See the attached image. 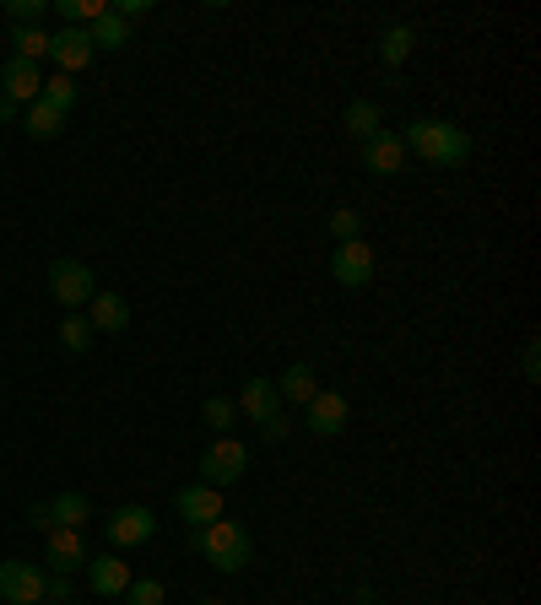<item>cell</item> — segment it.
Returning <instances> with one entry per match:
<instances>
[{
	"instance_id": "obj_1",
	"label": "cell",
	"mask_w": 541,
	"mask_h": 605,
	"mask_svg": "<svg viewBox=\"0 0 541 605\" xmlns=\"http://www.w3.org/2000/svg\"><path fill=\"white\" fill-rule=\"evenodd\" d=\"M401 147H407V158H422L433 162V168H460V162L471 158V135L450 120H412L407 124V135H401Z\"/></svg>"
},
{
	"instance_id": "obj_2",
	"label": "cell",
	"mask_w": 541,
	"mask_h": 605,
	"mask_svg": "<svg viewBox=\"0 0 541 605\" xmlns=\"http://www.w3.org/2000/svg\"><path fill=\"white\" fill-rule=\"evenodd\" d=\"M190 546H196L217 573H244V567H250V552H254L250 530L239 525V520H228V514L201 530H190Z\"/></svg>"
},
{
	"instance_id": "obj_3",
	"label": "cell",
	"mask_w": 541,
	"mask_h": 605,
	"mask_svg": "<svg viewBox=\"0 0 541 605\" xmlns=\"http://www.w3.org/2000/svg\"><path fill=\"white\" fill-rule=\"evenodd\" d=\"M244 471H250V448L239 444L233 433H222V438H211V444L201 448V482L217 486V492L233 486Z\"/></svg>"
},
{
	"instance_id": "obj_4",
	"label": "cell",
	"mask_w": 541,
	"mask_h": 605,
	"mask_svg": "<svg viewBox=\"0 0 541 605\" xmlns=\"http://www.w3.org/2000/svg\"><path fill=\"white\" fill-rule=\"evenodd\" d=\"M49 292H54V303H66V314H82L87 303H92V271H87V260H54L49 265Z\"/></svg>"
},
{
	"instance_id": "obj_5",
	"label": "cell",
	"mask_w": 541,
	"mask_h": 605,
	"mask_svg": "<svg viewBox=\"0 0 541 605\" xmlns=\"http://www.w3.org/2000/svg\"><path fill=\"white\" fill-rule=\"evenodd\" d=\"M109 546L114 552H130V546H147L152 535H158V514L147 508V503H126V508H114L109 514Z\"/></svg>"
},
{
	"instance_id": "obj_6",
	"label": "cell",
	"mask_w": 541,
	"mask_h": 605,
	"mask_svg": "<svg viewBox=\"0 0 541 605\" xmlns=\"http://www.w3.org/2000/svg\"><path fill=\"white\" fill-rule=\"evenodd\" d=\"M374 271H379V260H374V249H369L363 239L335 243V260H331L335 286H347V292H363V286L374 282Z\"/></svg>"
},
{
	"instance_id": "obj_7",
	"label": "cell",
	"mask_w": 541,
	"mask_h": 605,
	"mask_svg": "<svg viewBox=\"0 0 541 605\" xmlns=\"http://www.w3.org/2000/svg\"><path fill=\"white\" fill-rule=\"evenodd\" d=\"M0 601L6 605H43V567L39 563H0Z\"/></svg>"
},
{
	"instance_id": "obj_8",
	"label": "cell",
	"mask_w": 541,
	"mask_h": 605,
	"mask_svg": "<svg viewBox=\"0 0 541 605\" xmlns=\"http://www.w3.org/2000/svg\"><path fill=\"white\" fill-rule=\"evenodd\" d=\"M347 416H352V405L341 390H320L314 401L303 405V427L314 433V438H335L341 427H347Z\"/></svg>"
},
{
	"instance_id": "obj_9",
	"label": "cell",
	"mask_w": 541,
	"mask_h": 605,
	"mask_svg": "<svg viewBox=\"0 0 541 605\" xmlns=\"http://www.w3.org/2000/svg\"><path fill=\"white\" fill-rule=\"evenodd\" d=\"M92 39H87V28H60L54 39H49V60L60 65V77H77V71H87L92 65Z\"/></svg>"
},
{
	"instance_id": "obj_10",
	"label": "cell",
	"mask_w": 541,
	"mask_h": 605,
	"mask_svg": "<svg viewBox=\"0 0 541 605\" xmlns=\"http://www.w3.org/2000/svg\"><path fill=\"white\" fill-rule=\"evenodd\" d=\"M173 508H179V520H184L190 530H201V525H211V520H222V492H217V486H207V482L179 486Z\"/></svg>"
},
{
	"instance_id": "obj_11",
	"label": "cell",
	"mask_w": 541,
	"mask_h": 605,
	"mask_svg": "<svg viewBox=\"0 0 541 605\" xmlns=\"http://www.w3.org/2000/svg\"><path fill=\"white\" fill-rule=\"evenodd\" d=\"M0 87H6L0 98H11L17 109H28V103H39L43 71L33 65V60H17V54H11V60H6V71H0Z\"/></svg>"
},
{
	"instance_id": "obj_12",
	"label": "cell",
	"mask_w": 541,
	"mask_h": 605,
	"mask_svg": "<svg viewBox=\"0 0 541 605\" xmlns=\"http://www.w3.org/2000/svg\"><path fill=\"white\" fill-rule=\"evenodd\" d=\"M43 567H49V573H77V567H87V541H82V530H66V525L49 530V552H43Z\"/></svg>"
},
{
	"instance_id": "obj_13",
	"label": "cell",
	"mask_w": 541,
	"mask_h": 605,
	"mask_svg": "<svg viewBox=\"0 0 541 605\" xmlns=\"http://www.w3.org/2000/svg\"><path fill=\"white\" fill-rule=\"evenodd\" d=\"M130 563H120V552H109V557H87V584H92V595H126L130 589Z\"/></svg>"
},
{
	"instance_id": "obj_14",
	"label": "cell",
	"mask_w": 541,
	"mask_h": 605,
	"mask_svg": "<svg viewBox=\"0 0 541 605\" xmlns=\"http://www.w3.org/2000/svg\"><path fill=\"white\" fill-rule=\"evenodd\" d=\"M82 314H87V324H92V330H103V335H120V330L130 324V303L120 298V292H92V303H87Z\"/></svg>"
},
{
	"instance_id": "obj_15",
	"label": "cell",
	"mask_w": 541,
	"mask_h": 605,
	"mask_svg": "<svg viewBox=\"0 0 541 605\" xmlns=\"http://www.w3.org/2000/svg\"><path fill=\"white\" fill-rule=\"evenodd\" d=\"M363 162H369V173H401L407 168V147H401V135L395 130H379L374 141H363Z\"/></svg>"
},
{
	"instance_id": "obj_16",
	"label": "cell",
	"mask_w": 541,
	"mask_h": 605,
	"mask_svg": "<svg viewBox=\"0 0 541 605\" xmlns=\"http://www.w3.org/2000/svg\"><path fill=\"white\" fill-rule=\"evenodd\" d=\"M239 416H250V422H271L277 411H282V395H277V384L271 379H250L244 384V395H239Z\"/></svg>"
},
{
	"instance_id": "obj_17",
	"label": "cell",
	"mask_w": 541,
	"mask_h": 605,
	"mask_svg": "<svg viewBox=\"0 0 541 605\" xmlns=\"http://www.w3.org/2000/svg\"><path fill=\"white\" fill-rule=\"evenodd\" d=\"M277 395H282V405H309L314 395H320L314 367H309V363H288V373L277 379Z\"/></svg>"
},
{
	"instance_id": "obj_18",
	"label": "cell",
	"mask_w": 541,
	"mask_h": 605,
	"mask_svg": "<svg viewBox=\"0 0 541 605\" xmlns=\"http://www.w3.org/2000/svg\"><path fill=\"white\" fill-rule=\"evenodd\" d=\"M412 49H417V33L407 28V22H395V28H384V33H379V65H390V71H395V65H407V60H412Z\"/></svg>"
},
{
	"instance_id": "obj_19",
	"label": "cell",
	"mask_w": 541,
	"mask_h": 605,
	"mask_svg": "<svg viewBox=\"0 0 541 605\" xmlns=\"http://www.w3.org/2000/svg\"><path fill=\"white\" fill-rule=\"evenodd\" d=\"M22 130H28V135H33V141H54V135H60V130H66V114H60V109H49V103H28V114H22Z\"/></svg>"
},
{
	"instance_id": "obj_20",
	"label": "cell",
	"mask_w": 541,
	"mask_h": 605,
	"mask_svg": "<svg viewBox=\"0 0 541 605\" xmlns=\"http://www.w3.org/2000/svg\"><path fill=\"white\" fill-rule=\"evenodd\" d=\"M49 514H54V525L82 530V525H87V514H92V503H87V492H60V497L49 503Z\"/></svg>"
},
{
	"instance_id": "obj_21",
	"label": "cell",
	"mask_w": 541,
	"mask_h": 605,
	"mask_svg": "<svg viewBox=\"0 0 541 605\" xmlns=\"http://www.w3.org/2000/svg\"><path fill=\"white\" fill-rule=\"evenodd\" d=\"M347 135H352V141H374L379 135V109L369 98H352V103H347Z\"/></svg>"
},
{
	"instance_id": "obj_22",
	"label": "cell",
	"mask_w": 541,
	"mask_h": 605,
	"mask_svg": "<svg viewBox=\"0 0 541 605\" xmlns=\"http://www.w3.org/2000/svg\"><path fill=\"white\" fill-rule=\"evenodd\" d=\"M54 11L66 17V28H92L98 17H109V0H54Z\"/></svg>"
},
{
	"instance_id": "obj_23",
	"label": "cell",
	"mask_w": 541,
	"mask_h": 605,
	"mask_svg": "<svg viewBox=\"0 0 541 605\" xmlns=\"http://www.w3.org/2000/svg\"><path fill=\"white\" fill-rule=\"evenodd\" d=\"M87 39H92V49H126V43H130V28L120 22V17H114V11H109V17H98V22L87 28Z\"/></svg>"
},
{
	"instance_id": "obj_24",
	"label": "cell",
	"mask_w": 541,
	"mask_h": 605,
	"mask_svg": "<svg viewBox=\"0 0 541 605\" xmlns=\"http://www.w3.org/2000/svg\"><path fill=\"white\" fill-rule=\"evenodd\" d=\"M201 416H207L211 433H233V422H239V405L228 401V395H207V401H201Z\"/></svg>"
},
{
	"instance_id": "obj_25",
	"label": "cell",
	"mask_w": 541,
	"mask_h": 605,
	"mask_svg": "<svg viewBox=\"0 0 541 605\" xmlns=\"http://www.w3.org/2000/svg\"><path fill=\"white\" fill-rule=\"evenodd\" d=\"M49 109H60V114H71V103H77V77H49L39 92Z\"/></svg>"
},
{
	"instance_id": "obj_26",
	"label": "cell",
	"mask_w": 541,
	"mask_h": 605,
	"mask_svg": "<svg viewBox=\"0 0 541 605\" xmlns=\"http://www.w3.org/2000/svg\"><path fill=\"white\" fill-rule=\"evenodd\" d=\"M11 43H17V60H49V33H39V28H17L11 33Z\"/></svg>"
},
{
	"instance_id": "obj_27",
	"label": "cell",
	"mask_w": 541,
	"mask_h": 605,
	"mask_svg": "<svg viewBox=\"0 0 541 605\" xmlns=\"http://www.w3.org/2000/svg\"><path fill=\"white\" fill-rule=\"evenodd\" d=\"M60 341H66V352H87V346H92L87 314H66V320H60Z\"/></svg>"
},
{
	"instance_id": "obj_28",
	"label": "cell",
	"mask_w": 541,
	"mask_h": 605,
	"mask_svg": "<svg viewBox=\"0 0 541 605\" xmlns=\"http://www.w3.org/2000/svg\"><path fill=\"white\" fill-rule=\"evenodd\" d=\"M120 601L126 605H163V578H130V589Z\"/></svg>"
},
{
	"instance_id": "obj_29",
	"label": "cell",
	"mask_w": 541,
	"mask_h": 605,
	"mask_svg": "<svg viewBox=\"0 0 541 605\" xmlns=\"http://www.w3.org/2000/svg\"><path fill=\"white\" fill-rule=\"evenodd\" d=\"M358 233H363V216H358L352 205H341V211H331V239H335V243H352Z\"/></svg>"
},
{
	"instance_id": "obj_30",
	"label": "cell",
	"mask_w": 541,
	"mask_h": 605,
	"mask_svg": "<svg viewBox=\"0 0 541 605\" xmlns=\"http://www.w3.org/2000/svg\"><path fill=\"white\" fill-rule=\"evenodd\" d=\"M6 11L17 17V28H39V17H43V0H6Z\"/></svg>"
},
{
	"instance_id": "obj_31",
	"label": "cell",
	"mask_w": 541,
	"mask_h": 605,
	"mask_svg": "<svg viewBox=\"0 0 541 605\" xmlns=\"http://www.w3.org/2000/svg\"><path fill=\"white\" fill-rule=\"evenodd\" d=\"M43 601H71V573H43Z\"/></svg>"
},
{
	"instance_id": "obj_32",
	"label": "cell",
	"mask_w": 541,
	"mask_h": 605,
	"mask_svg": "<svg viewBox=\"0 0 541 605\" xmlns=\"http://www.w3.org/2000/svg\"><path fill=\"white\" fill-rule=\"evenodd\" d=\"M109 11H114V17H120V22H141V17H152V0H120V6H109Z\"/></svg>"
},
{
	"instance_id": "obj_33",
	"label": "cell",
	"mask_w": 541,
	"mask_h": 605,
	"mask_svg": "<svg viewBox=\"0 0 541 605\" xmlns=\"http://www.w3.org/2000/svg\"><path fill=\"white\" fill-rule=\"evenodd\" d=\"M260 427H266V433H260L266 444H282V438H288V433H292V422H288V416H282V411H277L271 422H260Z\"/></svg>"
},
{
	"instance_id": "obj_34",
	"label": "cell",
	"mask_w": 541,
	"mask_h": 605,
	"mask_svg": "<svg viewBox=\"0 0 541 605\" xmlns=\"http://www.w3.org/2000/svg\"><path fill=\"white\" fill-rule=\"evenodd\" d=\"M541 379V352H537V341L525 346V384H537Z\"/></svg>"
},
{
	"instance_id": "obj_35",
	"label": "cell",
	"mask_w": 541,
	"mask_h": 605,
	"mask_svg": "<svg viewBox=\"0 0 541 605\" xmlns=\"http://www.w3.org/2000/svg\"><path fill=\"white\" fill-rule=\"evenodd\" d=\"M28 520H33V530H43V535L54 530V514H49V503H33V514H28Z\"/></svg>"
},
{
	"instance_id": "obj_36",
	"label": "cell",
	"mask_w": 541,
	"mask_h": 605,
	"mask_svg": "<svg viewBox=\"0 0 541 605\" xmlns=\"http://www.w3.org/2000/svg\"><path fill=\"white\" fill-rule=\"evenodd\" d=\"M17 120V103H11V98H0V124H11Z\"/></svg>"
},
{
	"instance_id": "obj_37",
	"label": "cell",
	"mask_w": 541,
	"mask_h": 605,
	"mask_svg": "<svg viewBox=\"0 0 541 605\" xmlns=\"http://www.w3.org/2000/svg\"><path fill=\"white\" fill-rule=\"evenodd\" d=\"M201 605H228V601H201Z\"/></svg>"
},
{
	"instance_id": "obj_38",
	"label": "cell",
	"mask_w": 541,
	"mask_h": 605,
	"mask_svg": "<svg viewBox=\"0 0 541 605\" xmlns=\"http://www.w3.org/2000/svg\"><path fill=\"white\" fill-rule=\"evenodd\" d=\"M66 605H77V601H66Z\"/></svg>"
}]
</instances>
